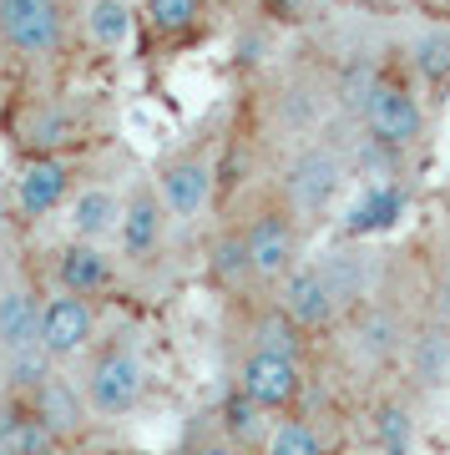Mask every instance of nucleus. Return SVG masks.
<instances>
[{"label": "nucleus", "instance_id": "29", "mask_svg": "<svg viewBox=\"0 0 450 455\" xmlns=\"http://www.w3.org/2000/svg\"><path fill=\"white\" fill-rule=\"evenodd\" d=\"M56 455H117V451H97V445H86V440H76V445H61Z\"/></svg>", "mask_w": 450, "mask_h": 455}, {"label": "nucleus", "instance_id": "25", "mask_svg": "<svg viewBox=\"0 0 450 455\" xmlns=\"http://www.w3.org/2000/svg\"><path fill=\"white\" fill-rule=\"evenodd\" d=\"M263 455H334V445H329V435H324L319 425L309 420V415H278L274 435H269V445H263Z\"/></svg>", "mask_w": 450, "mask_h": 455}, {"label": "nucleus", "instance_id": "4", "mask_svg": "<svg viewBox=\"0 0 450 455\" xmlns=\"http://www.w3.org/2000/svg\"><path fill=\"white\" fill-rule=\"evenodd\" d=\"M76 46V0H0V51L16 66L46 71Z\"/></svg>", "mask_w": 450, "mask_h": 455}, {"label": "nucleus", "instance_id": "19", "mask_svg": "<svg viewBox=\"0 0 450 455\" xmlns=\"http://www.w3.org/2000/svg\"><path fill=\"white\" fill-rule=\"evenodd\" d=\"M61 435L46 425L31 395L0 390V455H56Z\"/></svg>", "mask_w": 450, "mask_h": 455}, {"label": "nucleus", "instance_id": "27", "mask_svg": "<svg viewBox=\"0 0 450 455\" xmlns=\"http://www.w3.org/2000/svg\"><path fill=\"white\" fill-rule=\"evenodd\" d=\"M182 455H243V451L228 440L218 415H197V420L188 425V435H182Z\"/></svg>", "mask_w": 450, "mask_h": 455}, {"label": "nucleus", "instance_id": "1", "mask_svg": "<svg viewBox=\"0 0 450 455\" xmlns=\"http://www.w3.org/2000/svg\"><path fill=\"white\" fill-rule=\"evenodd\" d=\"M354 122L365 127L370 147H380V152L395 157V163L410 157V152H425V137H430V107H425V86L415 82V71L385 61Z\"/></svg>", "mask_w": 450, "mask_h": 455}, {"label": "nucleus", "instance_id": "12", "mask_svg": "<svg viewBox=\"0 0 450 455\" xmlns=\"http://www.w3.org/2000/svg\"><path fill=\"white\" fill-rule=\"evenodd\" d=\"M218 0H137V20H142V51L152 61H167L177 51L197 46L213 31Z\"/></svg>", "mask_w": 450, "mask_h": 455}, {"label": "nucleus", "instance_id": "8", "mask_svg": "<svg viewBox=\"0 0 450 455\" xmlns=\"http://www.w3.org/2000/svg\"><path fill=\"white\" fill-rule=\"evenodd\" d=\"M173 228H177V218L167 208V197L157 193L152 172L127 182V208H122V228H117V253L127 263V274H152L167 259Z\"/></svg>", "mask_w": 450, "mask_h": 455}, {"label": "nucleus", "instance_id": "22", "mask_svg": "<svg viewBox=\"0 0 450 455\" xmlns=\"http://www.w3.org/2000/svg\"><path fill=\"white\" fill-rule=\"evenodd\" d=\"M405 56H410V71H415V82L425 86V97L446 101L450 92V20H425L415 36H410V46H405Z\"/></svg>", "mask_w": 450, "mask_h": 455}, {"label": "nucleus", "instance_id": "9", "mask_svg": "<svg viewBox=\"0 0 450 455\" xmlns=\"http://www.w3.org/2000/svg\"><path fill=\"white\" fill-rule=\"evenodd\" d=\"M101 339V299L71 289H46V309H41V344L61 370H76Z\"/></svg>", "mask_w": 450, "mask_h": 455}, {"label": "nucleus", "instance_id": "28", "mask_svg": "<svg viewBox=\"0 0 450 455\" xmlns=\"http://www.w3.org/2000/svg\"><path fill=\"white\" fill-rule=\"evenodd\" d=\"M425 16H435V20H450V0H415Z\"/></svg>", "mask_w": 450, "mask_h": 455}, {"label": "nucleus", "instance_id": "17", "mask_svg": "<svg viewBox=\"0 0 450 455\" xmlns=\"http://www.w3.org/2000/svg\"><path fill=\"white\" fill-rule=\"evenodd\" d=\"M36 410L46 415V425L61 435V445H76V440H86V430L97 425V415H92V400H86V390H81V374L71 370H56L41 385V390L31 395Z\"/></svg>", "mask_w": 450, "mask_h": 455}, {"label": "nucleus", "instance_id": "2", "mask_svg": "<svg viewBox=\"0 0 450 455\" xmlns=\"http://www.w3.org/2000/svg\"><path fill=\"white\" fill-rule=\"evenodd\" d=\"M76 374H81L86 400H92V415L101 425H117L127 415H137L147 400V359H142L137 334H127V329L101 334L92 344V355L76 364Z\"/></svg>", "mask_w": 450, "mask_h": 455}, {"label": "nucleus", "instance_id": "20", "mask_svg": "<svg viewBox=\"0 0 450 455\" xmlns=\"http://www.w3.org/2000/svg\"><path fill=\"white\" fill-rule=\"evenodd\" d=\"M208 278L213 289L228 293V299H248L258 293V278H253V253H248V238H243V223L228 218L208 243Z\"/></svg>", "mask_w": 450, "mask_h": 455}, {"label": "nucleus", "instance_id": "13", "mask_svg": "<svg viewBox=\"0 0 450 455\" xmlns=\"http://www.w3.org/2000/svg\"><path fill=\"white\" fill-rule=\"evenodd\" d=\"M233 385H238L243 395H253L258 405H269L274 415H293L299 400L309 395V364L304 359H289V355H274V349L243 344Z\"/></svg>", "mask_w": 450, "mask_h": 455}, {"label": "nucleus", "instance_id": "16", "mask_svg": "<svg viewBox=\"0 0 450 455\" xmlns=\"http://www.w3.org/2000/svg\"><path fill=\"white\" fill-rule=\"evenodd\" d=\"M122 208H127V188H117L107 178H86L66 203V233L86 238V243H117Z\"/></svg>", "mask_w": 450, "mask_h": 455}, {"label": "nucleus", "instance_id": "31", "mask_svg": "<svg viewBox=\"0 0 450 455\" xmlns=\"http://www.w3.org/2000/svg\"><path fill=\"white\" fill-rule=\"evenodd\" d=\"M354 5H380V11H395V5H415V0H354Z\"/></svg>", "mask_w": 450, "mask_h": 455}, {"label": "nucleus", "instance_id": "21", "mask_svg": "<svg viewBox=\"0 0 450 455\" xmlns=\"http://www.w3.org/2000/svg\"><path fill=\"white\" fill-rule=\"evenodd\" d=\"M405 370L420 390H435L446 385L450 370V319L446 314H420L415 334H410V349H405Z\"/></svg>", "mask_w": 450, "mask_h": 455}, {"label": "nucleus", "instance_id": "7", "mask_svg": "<svg viewBox=\"0 0 450 455\" xmlns=\"http://www.w3.org/2000/svg\"><path fill=\"white\" fill-rule=\"evenodd\" d=\"M97 132V112L71 97H20L11 107V137L26 157L41 152H76Z\"/></svg>", "mask_w": 450, "mask_h": 455}, {"label": "nucleus", "instance_id": "6", "mask_svg": "<svg viewBox=\"0 0 450 455\" xmlns=\"http://www.w3.org/2000/svg\"><path fill=\"white\" fill-rule=\"evenodd\" d=\"M152 182H157V193L167 197L177 228L203 223L213 212V203H218V142H213V137H197V142L173 147L167 157H157Z\"/></svg>", "mask_w": 450, "mask_h": 455}, {"label": "nucleus", "instance_id": "5", "mask_svg": "<svg viewBox=\"0 0 450 455\" xmlns=\"http://www.w3.org/2000/svg\"><path fill=\"white\" fill-rule=\"evenodd\" d=\"M274 188L304 218V228L329 223L339 208V197H344V188H350V157L329 137H304V147L289 152V163H284Z\"/></svg>", "mask_w": 450, "mask_h": 455}, {"label": "nucleus", "instance_id": "26", "mask_svg": "<svg viewBox=\"0 0 450 455\" xmlns=\"http://www.w3.org/2000/svg\"><path fill=\"white\" fill-rule=\"evenodd\" d=\"M405 193L400 188H385V182H365L359 188V203L350 208V238H365L374 228H385L390 218H400Z\"/></svg>", "mask_w": 450, "mask_h": 455}, {"label": "nucleus", "instance_id": "11", "mask_svg": "<svg viewBox=\"0 0 450 455\" xmlns=\"http://www.w3.org/2000/svg\"><path fill=\"white\" fill-rule=\"evenodd\" d=\"M127 283V263L117 253V243H86V238H66L51 253L46 289H71L86 299H112Z\"/></svg>", "mask_w": 450, "mask_h": 455}, {"label": "nucleus", "instance_id": "24", "mask_svg": "<svg viewBox=\"0 0 450 455\" xmlns=\"http://www.w3.org/2000/svg\"><path fill=\"white\" fill-rule=\"evenodd\" d=\"M370 435H374V445H380V455H410V440H415V405H410L405 395L374 400Z\"/></svg>", "mask_w": 450, "mask_h": 455}, {"label": "nucleus", "instance_id": "3", "mask_svg": "<svg viewBox=\"0 0 450 455\" xmlns=\"http://www.w3.org/2000/svg\"><path fill=\"white\" fill-rule=\"evenodd\" d=\"M238 223H243V238H248V253H253V278H258V293H274L284 278L309 259L304 243H309V228L304 218L284 203L278 188L248 197L238 208Z\"/></svg>", "mask_w": 450, "mask_h": 455}, {"label": "nucleus", "instance_id": "15", "mask_svg": "<svg viewBox=\"0 0 450 455\" xmlns=\"http://www.w3.org/2000/svg\"><path fill=\"white\" fill-rule=\"evenodd\" d=\"M274 299L309 329V334H314V339L339 334V329H344V319H350V314H344V304H339L334 283H329V274L319 268V259L299 263V268H293V274L274 289Z\"/></svg>", "mask_w": 450, "mask_h": 455}, {"label": "nucleus", "instance_id": "30", "mask_svg": "<svg viewBox=\"0 0 450 455\" xmlns=\"http://www.w3.org/2000/svg\"><path fill=\"white\" fill-rule=\"evenodd\" d=\"M258 0H218V11H233V16H248Z\"/></svg>", "mask_w": 450, "mask_h": 455}, {"label": "nucleus", "instance_id": "23", "mask_svg": "<svg viewBox=\"0 0 450 455\" xmlns=\"http://www.w3.org/2000/svg\"><path fill=\"white\" fill-rule=\"evenodd\" d=\"M213 415H218V425L228 430V440H233L243 455H263V445H269V435H274V425H278L274 410L258 405L253 395H243L238 385L223 395V405L213 410Z\"/></svg>", "mask_w": 450, "mask_h": 455}, {"label": "nucleus", "instance_id": "10", "mask_svg": "<svg viewBox=\"0 0 450 455\" xmlns=\"http://www.w3.org/2000/svg\"><path fill=\"white\" fill-rule=\"evenodd\" d=\"M81 157L76 152H41V157H26L16 178V193H11V208H16L20 223H41L51 212H66L71 193L81 188Z\"/></svg>", "mask_w": 450, "mask_h": 455}, {"label": "nucleus", "instance_id": "14", "mask_svg": "<svg viewBox=\"0 0 450 455\" xmlns=\"http://www.w3.org/2000/svg\"><path fill=\"white\" fill-rule=\"evenodd\" d=\"M76 46L97 61H122L142 46L137 0H76Z\"/></svg>", "mask_w": 450, "mask_h": 455}, {"label": "nucleus", "instance_id": "32", "mask_svg": "<svg viewBox=\"0 0 450 455\" xmlns=\"http://www.w3.org/2000/svg\"><path fill=\"white\" fill-rule=\"evenodd\" d=\"M329 5H339V0H329Z\"/></svg>", "mask_w": 450, "mask_h": 455}, {"label": "nucleus", "instance_id": "18", "mask_svg": "<svg viewBox=\"0 0 450 455\" xmlns=\"http://www.w3.org/2000/svg\"><path fill=\"white\" fill-rule=\"evenodd\" d=\"M41 309H46L41 283H31V278H5L0 283V364L41 339Z\"/></svg>", "mask_w": 450, "mask_h": 455}]
</instances>
